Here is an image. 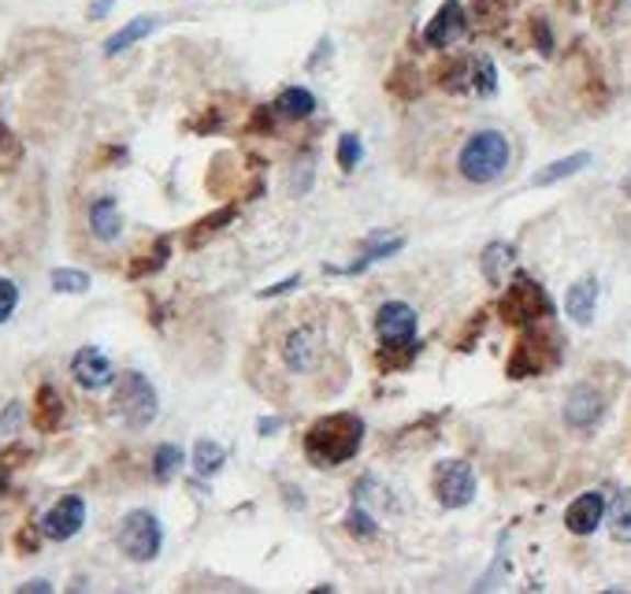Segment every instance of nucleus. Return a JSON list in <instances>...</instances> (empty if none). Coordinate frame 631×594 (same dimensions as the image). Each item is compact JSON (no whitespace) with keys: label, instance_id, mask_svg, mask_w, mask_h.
<instances>
[{"label":"nucleus","instance_id":"obj_1","mask_svg":"<svg viewBox=\"0 0 631 594\" xmlns=\"http://www.w3.org/2000/svg\"><path fill=\"white\" fill-rule=\"evenodd\" d=\"M364 442V421L357 413H331L316 421L305 435V453L324 469L353 461Z\"/></svg>","mask_w":631,"mask_h":594},{"label":"nucleus","instance_id":"obj_2","mask_svg":"<svg viewBox=\"0 0 631 594\" xmlns=\"http://www.w3.org/2000/svg\"><path fill=\"white\" fill-rule=\"evenodd\" d=\"M509 160H512V145L502 131H475L472 138L461 145V157H458L461 175L469 182H480V187L502 179Z\"/></svg>","mask_w":631,"mask_h":594},{"label":"nucleus","instance_id":"obj_3","mask_svg":"<svg viewBox=\"0 0 631 594\" xmlns=\"http://www.w3.org/2000/svg\"><path fill=\"white\" fill-rule=\"evenodd\" d=\"M439 86L446 93L491 97L498 90V71H494L491 56H458L439 67Z\"/></svg>","mask_w":631,"mask_h":594},{"label":"nucleus","instance_id":"obj_4","mask_svg":"<svg viewBox=\"0 0 631 594\" xmlns=\"http://www.w3.org/2000/svg\"><path fill=\"white\" fill-rule=\"evenodd\" d=\"M498 313L509 327H536L542 316L553 313V305L536 279L517 276V282H512V287L505 290V298L498 301Z\"/></svg>","mask_w":631,"mask_h":594},{"label":"nucleus","instance_id":"obj_5","mask_svg":"<svg viewBox=\"0 0 631 594\" xmlns=\"http://www.w3.org/2000/svg\"><path fill=\"white\" fill-rule=\"evenodd\" d=\"M115 542H120V550L126 553L131 561H153L164 547V528L160 520L153 516L149 509H134L126 513L120 520V531H115Z\"/></svg>","mask_w":631,"mask_h":594},{"label":"nucleus","instance_id":"obj_6","mask_svg":"<svg viewBox=\"0 0 631 594\" xmlns=\"http://www.w3.org/2000/svg\"><path fill=\"white\" fill-rule=\"evenodd\" d=\"M157 391L142 372H123L115 379V413L123 416L131 427H149L157 421Z\"/></svg>","mask_w":631,"mask_h":594},{"label":"nucleus","instance_id":"obj_7","mask_svg":"<svg viewBox=\"0 0 631 594\" xmlns=\"http://www.w3.org/2000/svg\"><path fill=\"white\" fill-rule=\"evenodd\" d=\"M435 498H439L446 509H464V505L475 502V472L469 461H439L435 464Z\"/></svg>","mask_w":631,"mask_h":594},{"label":"nucleus","instance_id":"obj_8","mask_svg":"<svg viewBox=\"0 0 631 594\" xmlns=\"http://www.w3.org/2000/svg\"><path fill=\"white\" fill-rule=\"evenodd\" d=\"M375 335L383 349H413L416 346V313L405 301H386L375 313Z\"/></svg>","mask_w":631,"mask_h":594},{"label":"nucleus","instance_id":"obj_9","mask_svg":"<svg viewBox=\"0 0 631 594\" xmlns=\"http://www.w3.org/2000/svg\"><path fill=\"white\" fill-rule=\"evenodd\" d=\"M82 524H86V502L79 494H64V498L42 516V531H45V539H53V542H64V539H71V535H79Z\"/></svg>","mask_w":631,"mask_h":594},{"label":"nucleus","instance_id":"obj_10","mask_svg":"<svg viewBox=\"0 0 631 594\" xmlns=\"http://www.w3.org/2000/svg\"><path fill=\"white\" fill-rule=\"evenodd\" d=\"M71 376L75 383L82 386V391H104V386H112L115 379V368L104 349L97 346H82L79 354L71 357Z\"/></svg>","mask_w":631,"mask_h":594},{"label":"nucleus","instance_id":"obj_11","mask_svg":"<svg viewBox=\"0 0 631 594\" xmlns=\"http://www.w3.org/2000/svg\"><path fill=\"white\" fill-rule=\"evenodd\" d=\"M553 357H557V346H547V335L542 330H531V335H523L517 349H512V365H509V376H536L542 368L553 365Z\"/></svg>","mask_w":631,"mask_h":594},{"label":"nucleus","instance_id":"obj_12","mask_svg":"<svg viewBox=\"0 0 631 594\" xmlns=\"http://www.w3.org/2000/svg\"><path fill=\"white\" fill-rule=\"evenodd\" d=\"M319 354H324V335H319V327H294L286 335L283 343V360L290 372H308V368H316Z\"/></svg>","mask_w":631,"mask_h":594},{"label":"nucleus","instance_id":"obj_13","mask_svg":"<svg viewBox=\"0 0 631 594\" xmlns=\"http://www.w3.org/2000/svg\"><path fill=\"white\" fill-rule=\"evenodd\" d=\"M464 31H469V15H464V8L458 4V0H446L439 12H435L431 23L424 26V42L431 48H446V45L458 42V37H464Z\"/></svg>","mask_w":631,"mask_h":594},{"label":"nucleus","instance_id":"obj_14","mask_svg":"<svg viewBox=\"0 0 631 594\" xmlns=\"http://www.w3.org/2000/svg\"><path fill=\"white\" fill-rule=\"evenodd\" d=\"M601 413H606V397H601L595 386L587 383L572 386V394L565 397V421L572 427H595Z\"/></svg>","mask_w":631,"mask_h":594},{"label":"nucleus","instance_id":"obj_15","mask_svg":"<svg viewBox=\"0 0 631 594\" xmlns=\"http://www.w3.org/2000/svg\"><path fill=\"white\" fill-rule=\"evenodd\" d=\"M606 520V498L601 494H579L565 509V528L572 535H595Z\"/></svg>","mask_w":631,"mask_h":594},{"label":"nucleus","instance_id":"obj_16","mask_svg":"<svg viewBox=\"0 0 631 594\" xmlns=\"http://www.w3.org/2000/svg\"><path fill=\"white\" fill-rule=\"evenodd\" d=\"M595 309H598V282L595 279H579L568 287V298H565V313L572 316V324L587 327L595 320Z\"/></svg>","mask_w":631,"mask_h":594},{"label":"nucleus","instance_id":"obj_17","mask_svg":"<svg viewBox=\"0 0 631 594\" xmlns=\"http://www.w3.org/2000/svg\"><path fill=\"white\" fill-rule=\"evenodd\" d=\"M90 231L101 242H115L123 231V216H120V204H115L112 198H101L90 204Z\"/></svg>","mask_w":631,"mask_h":594},{"label":"nucleus","instance_id":"obj_18","mask_svg":"<svg viewBox=\"0 0 631 594\" xmlns=\"http://www.w3.org/2000/svg\"><path fill=\"white\" fill-rule=\"evenodd\" d=\"M512 268H517V246L512 242H491L483 249V276H487V282H502Z\"/></svg>","mask_w":631,"mask_h":594},{"label":"nucleus","instance_id":"obj_19","mask_svg":"<svg viewBox=\"0 0 631 594\" xmlns=\"http://www.w3.org/2000/svg\"><path fill=\"white\" fill-rule=\"evenodd\" d=\"M34 424L42 427V432H56V427L64 424V397L56 394V386H37Z\"/></svg>","mask_w":631,"mask_h":594},{"label":"nucleus","instance_id":"obj_20","mask_svg":"<svg viewBox=\"0 0 631 594\" xmlns=\"http://www.w3.org/2000/svg\"><path fill=\"white\" fill-rule=\"evenodd\" d=\"M275 112L283 115V120H308V115L316 112V97L313 90H305V86H286L275 101Z\"/></svg>","mask_w":631,"mask_h":594},{"label":"nucleus","instance_id":"obj_21","mask_svg":"<svg viewBox=\"0 0 631 594\" xmlns=\"http://www.w3.org/2000/svg\"><path fill=\"white\" fill-rule=\"evenodd\" d=\"M402 246H405V238H402V235H386V238L368 242V249H364L361 257H357L349 268H342V276H361V271H364V268H372L375 260H386V257H394V253H402Z\"/></svg>","mask_w":631,"mask_h":594},{"label":"nucleus","instance_id":"obj_22","mask_svg":"<svg viewBox=\"0 0 631 594\" xmlns=\"http://www.w3.org/2000/svg\"><path fill=\"white\" fill-rule=\"evenodd\" d=\"M157 31V19H149V15H142V19H134V23H126L120 34H112L109 42H104V56H120L126 53L131 45H138L145 34H153Z\"/></svg>","mask_w":631,"mask_h":594},{"label":"nucleus","instance_id":"obj_23","mask_svg":"<svg viewBox=\"0 0 631 594\" xmlns=\"http://www.w3.org/2000/svg\"><path fill=\"white\" fill-rule=\"evenodd\" d=\"M587 164H590V153H576V157L553 160L542 171H536V187H553V182H561V179H572V175L584 171Z\"/></svg>","mask_w":631,"mask_h":594},{"label":"nucleus","instance_id":"obj_24","mask_svg":"<svg viewBox=\"0 0 631 594\" xmlns=\"http://www.w3.org/2000/svg\"><path fill=\"white\" fill-rule=\"evenodd\" d=\"M223 464H227V450H223L219 442H212V438H201L198 446H193V472L198 475H216Z\"/></svg>","mask_w":631,"mask_h":594},{"label":"nucleus","instance_id":"obj_25","mask_svg":"<svg viewBox=\"0 0 631 594\" xmlns=\"http://www.w3.org/2000/svg\"><path fill=\"white\" fill-rule=\"evenodd\" d=\"M606 520H609V531H613L620 542H631V491L617 494L613 509L606 505Z\"/></svg>","mask_w":631,"mask_h":594},{"label":"nucleus","instance_id":"obj_26","mask_svg":"<svg viewBox=\"0 0 631 594\" xmlns=\"http://www.w3.org/2000/svg\"><path fill=\"white\" fill-rule=\"evenodd\" d=\"M182 461H187V453H182L174 442H164V446H157V457H153V475H157L160 483L171 480V475L182 469Z\"/></svg>","mask_w":631,"mask_h":594},{"label":"nucleus","instance_id":"obj_27","mask_svg":"<svg viewBox=\"0 0 631 594\" xmlns=\"http://www.w3.org/2000/svg\"><path fill=\"white\" fill-rule=\"evenodd\" d=\"M53 290L56 294H86L90 290V276L79 268H56L53 271Z\"/></svg>","mask_w":631,"mask_h":594},{"label":"nucleus","instance_id":"obj_28","mask_svg":"<svg viewBox=\"0 0 631 594\" xmlns=\"http://www.w3.org/2000/svg\"><path fill=\"white\" fill-rule=\"evenodd\" d=\"M361 157H364L361 138H357V134H342V138H338V164H342V171H353L357 164H361Z\"/></svg>","mask_w":631,"mask_h":594},{"label":"nucleus","instance_id":"obj_29","mask_svg":"<svg viewBox=\"0 0 631 594\" xmlns=\"http://www.w3.org/2000/svg\"><path fill=\"white\" fill-rule=\"evenodd\" d=\"M235 220V209H223V212H216V216H209V220H201L198 227L190 231V246H201L212 231H219V227H227V223Z\"/></svg>","mask_w":631,"mask_h":594},{"label":"nucleus","instance_id":"obj_30","mask_svg":"<svg viewBox=\"0 0 631 594\" xmlns=\"http://www.w3.org/2000/svg\"><path fill=\"white\" fill-rule=\"evenodd\" d=\"M164 260H168V246H164V242H157V249H153L149 257L134 260V265H131V276H134V279H138V276H153V271H160Z\"/></svg>","mask_w":631,"mask_h":594},{"label":"nucleus","instance_id":"obj_31","mask_svg":"<svg viewBox=\"0 0 631 594\" xmlns=\"http://www.w3.org/2000/svg\"><path fill=\"white\" fill-rule=\"evenodd\" d=\"M349 531H353L357 539H372L375 535V520L364 505H353V509H349Z\"/></svg>","mask_w":631,"mask_h":594},{"label":"nucleus","instance_id":"obj_32","mask_svg":"<svg viewBox=\"0 0 631 594\" xmlns=\"http://www.w3.org/2000/svg\"><path fill=\"white\" fill-rule=\"evenodd\" d=\"M15 305H19V287L12 279H0V324H4V320H12Z\"/></svg>","mask_w":631,"mask_h":594},{"label":"nucleus","instance_id":"obj_33","mask_svg":"<svg viewBox=\"0 0 631 594\" xmlns=\"http://www.w3.org/2000/svg\"><path fill=\"white\" fill-rule=\"evenodd\" d=\"M19 416H23V405H8L4 416H0V435H12L19 427Z\"/></svg>","mask_w":631,"mask_h":594},{"label":"nucleus","instance_id":"obj_34","mask_svg":"<svg viewBox=\"0 0 631 594\" xmlns=\"http://www.w3.org/2000/svg\"><path fill=\"white\" fill-rule=\"evenodd\" d=\"M294 287H297V276H290L286 282H275V287H268L260 298H279V294H286V290H294Z\"/></svg>","mask_w":631,"mask_h":594},{"label":"nucleus","instance_id":"obj_35","mask_svg":"<svg viewBox=\"0 0 631 594\" xmlns=\"http://www.w3.org/2000/svg\"><path fill=\"white\" fill-rule=\"evenodd\" d=\"M19 591H23V594H48V591H53V583H48V580H31V583H23Z\"/></svg>","mask_w":631,"mask_h":594},{"label":"nucleus","instance_id":"obj_36","mask_svg":"<svg viewBox=\"0 0 631 594\" xmlns=\"http://www.w3.org/2000/svg\"><path fill=\"white\" fill-rule=\"evenodd\" d=\"M109 4H112V0H97V8H93V15H104V12H109Z\"/></svg>","mask_w":631,"mask_h":594},{"label":"nucleus","instance_id":"obj_37","mask_svg":"<svg viewBox=\"0 0 631 594\" xmlns=\"http://www.w3.org/2000/svg\"><path fill=\"white\" fill-rule=\"evenodd\" d=\"M4 486H8V464L0 461V491H4Z\"/></svg>","mask_w":631,"mask_h":594},{"label":"nucleus","instance_id":"obj_38","mask_svg":"<svg viewBox=\"0 0 631 594\" xmlns=\"http://www.w3.org/2000/svg\"><path fill=\"white\" fill-rule=\"evenodd\" d=\"M4 145H8V126L0 123V149H4Z\"/></svg>","mask_w":631,"mask_h":594},{"label":"nucleus","instance_id":"obj_39","mask_svg":"<svg viewBox=\"0 0 631 594\" xmlns=\"http://www.w3.org/2000/svg\"><path fill=\"white\" fill-rule=\"evenodd\" d=\"M624 193H628V198H631V171L624 175Z\"/></svg>","mask_w":631,"mask_h":594}]
</instances>
